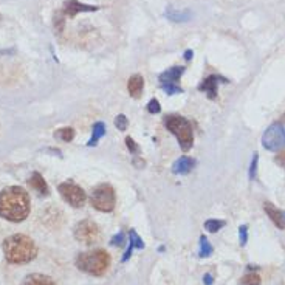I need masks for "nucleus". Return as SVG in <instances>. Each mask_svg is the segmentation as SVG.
<instances>
[{
  "mask_svg": "<svg viewBox=\"0 0 285 285\" xmlns=\"http://www.w3.org/2000/svg\"><path fill=\"white\" fill-rule=\"evenodd\" d=\"M29 214L28 192L17 186L0 191V217L9 222H22Z\"/></svg>",
  "mask_w": 285,
  "mask_h": 285,
  "instance_id": "obj_1",
  "label": "nucleus"
},
{
  "mask_svg": "<svg viewBox=\"0 0 285 285\" xmlns=\"http://www.w3.org/2000/svg\"><path fill=\"white\" fill-rule=\"evenodd\" d=\"M3 253L9 263L21 265L31 262L36 258L37 248L33 239H29L28 235L14 234L3 242Z\"/></svg>",
  "mask_w": 285,
  "mask_h": 285,
  "instance_id": "obj_2",
  "label": "nucleus"
},
{
  "mask_svg": "<svg viewBox=\"0 0 285 285\" xmlns=\"http://www.w3.org/2000/svg\"><path fill=\"white\" fill-rule=\"evenodd\" d=\"M76 267L92 276H103L110 267V256L104 250L81 253L76 258Z\"/></svg>",
  "mask_w": 285,
  "mask_h": 285,
  "instance_id": "obj_3",
  "label": "nucleus"
},
{
  "mask_svg": "<svg viewBox=\"0 0 285 285\" xmlns=\"http://www.w3.org/2000/svg\"><path fill=\"white\" fill-rule=\"evenodd\" d=\"M164 126L168 127V130L177 138L181 149L184 152H188L194 144V130L188 118L180 115H169L164 118Z\"/></svg>",
  "mask_w": 285,
  "mask_h": 285,
  "instance_id": "obj_4",
  "label": "nucleus"
},
{
  "mask_svg": "<svg viewBox=\"0 0 285 285\" xmlns=\"http://www.w3.org/2000/svg\"><path fill=\"white\" fill-rule=\"evenodd\" d=\"M90 202L95 209L101 212H110L115 209V205H116L115 189L110 184H105V183L98 184L92 192Z\"/></svg>",
  "mask_w": 285,
  "mask_h": 285,
  "instance_id": "obj_5",
  "label": "nucleus"
},
{
  "mask_svg": "<svg viewBox=\"0 0 285 285\" xmlns=\"http://www.w3.org/2000/svg\"><path fill=\"white\" fill-rule=\"evenodd\" d=\"M73 235L79 243L93 245L96 242H100L101 231H100V227L93 220H81L79 223H76Z\"/></svg>",
  "mask_w": 285,
  "mask_h": 285,
  "instance_id": "obj_6",
  "label": "nucleus"
},
{
  "mask_svg": "<svg viewBox=\"0 0 285 285\" xmlns=\"http://www.w3.org/2000/svg\"><path fill=\"white\" fill-rule=\"evenodd\" d=\"M262 146L267 151L276 152L285 147V127L279 123H273L262 136Z\"/></svg>",
  "mask_w": 285,
  "mask_h": 285,
  "instance_id": "obj_7",
  "label": "nucleus"
},
{
  "mask_svg": "<svg viewBox=\"0 0 285 285\" xmlns=\"http://www.w3.org/2000/svg\"><path fill=\"white\" fill-rule=\"evenodd\" d=\"M59 192L64 197V200L72 205L73 208H82L85 200H87V195L84 192V189L81 186H78L72 181H65L59 184Z\"/></svg>",
  "mask_w": 285,
  "mask_h": 285,
  "instance_id": "obj_8",
  "label": "nucleus"
},
{
  "mask_svg": "<svg viewBox=\"0 0 285 285\" xmlns=\"http://www.w3.org/2000/svg\"><path fill=\"white\" fill-rule=\"evenodd\" d=\"M228 82L227 79H223V78L217 76V75H211L208 76L206 79H203L199 85V90L206 93V96L209 98V100H215L217 98V88H219V82Z\"/></svg>",
  "mask_w": 285,
  "mask_h": 285,
  "instance_id": "obj_9",
  "label": "nucleus"
},
{
  "mask_svg": "<svg viewBox=\"0 0 285 285\" xmlns=\"http://www.w3.org/2000/svg\"><path fill=\"white\" fill-rule=\"evenodd\" d=\"M98 6H92V5H84L79 3L78 0H65L64 3V14L68 17H75L78 13H90V11H96Z\"/></svg>",
  "mask_w": 285,
  "mask_h": 285,
  "instance_id": "obj_10",
  "label": "nucleus"
},
{
  "mask_svg": "<svg viewBox=\"0 0 285 285\" xmlns=\"http://www.w3.org/2000/svg\"><path fill=\"white\" fill-rule=\"evenodd\" d=\"M263 209H265V212H267V215L271 219V222L276 225L278 228H281V230H284L285 228V219H284V214L274 206L273 203H270V202H265L263 203Z\"/></svg>",
  "mask_w": 285,
  "mask_h": 285,
  "instance_id": "obj_11",
  "label": "nucleus"
},
{
  "mask_svg": "<svg viewBox=\"0 0 285 285\" xmlns=\"http://www.w3.org/2000/svg\"><path fill=\"white\" fill-rule=\"evenodd\" d=\"M184 73V67H172V68H168L166 72H163L160 75V81H161V85H166V84H177V81L180 79V76Z\"/></svg>",
  "mask_w": 285,
  "mask_h": 285,
  "instance_id": "obj_12",
  "label": "nucleus"
},
{
  "mask_svg": "<svg viewBox=\"0 0 285 285\" xmlns=\"http://www.w3.org/2000/svg\"><path fill=\"white\" fill-rule=\"evenodd\" d=\"M144 87V78L141 75H133L129 78V82H127V90H129L130 96L133 98H140L141 92Z\"/></svg>",
  "mask_w": 285,
  "mask_h": 285,
  "instance_id": "obj_13",
  "label": "nucleus"
},
{
  "mask_svg": "<svg viewBox=\"0 0 285 285\" xmlns=\"http://www.w3.org/2000/svg\"><path fill=\"white\" fill-rule=\"evenodd\" d=\"M192 168H194V160H191L189 156H180V158L172 164V172L184 175V174L191 172Z\"/></svg>",
  "mask_w": 285,
  "mask_h": 285,
  "instance_id": "obj_14",
  "label": "nucleus"
},
{
  "mask_svg": "<svg viewBox=\"0 0 285 285\" xmlns=\"http://www.w3.org/2000/svg\"><path fill=\"white\" fill-rule=\"evenodd\" d=\"M192 14H191V11H188V9H181V11H179V9H175V8L166 9V17L172 22H188Z\"/></svg>",
  "mask_w": 285,
  "mask_h": 285,
  "instance_id": "obj_15",
  "label": "nucleus"
},
{
  "mask_svg": "<svg viewBox=\"0 0 285 285\" xmlns=\"http://www.w3.org/2000/svg\"><path fill=\"white\" fill-rule=\"evenodd\" d=\"M28 183H29V186H31V188L36 192H39L41 195H47L48 194V186H47V183L44 180V177L39 174V172H34Z\"/></svg>",
  "mask_w": 285,
  "mask_h": 285,
  "instance_id": "obj_16",
  "label": "nucleus"
},
{
  "mask_svg": "<svg viewBox=\"0 0 285 285\" xmlns=\"http://www.w3.org/2000/svg\"><path fill=\"white\" fill-rule=\"evenodd\" d=\"M22 285H56V284L52 278L36 273V274H29V276H26L25 281L22 282Z\"/></svg>",
  "mask_w": 285,
  "mask_h": 285,
  "instance_id": "obj_17",
  "label": "nucleus"
},
{
  "mask_svg": "<svg viewBox=\"0 0 285 285\" xmlns=\"http://www.w3.org/2000/svg\"><path fill=\"white\" fill-rule=\"evenodd\" d=\"M104 135H105V124L101 123V121L95 123L93 124V135H92L90 141H88V146H95L98 141L103 138Z\"/></svg>",
  "mask_w": 285,
  "mask_h": 285,
  "instance_id": "obj_18",
  "label": "nucleus"
},
{
  "mask_svg": "<svg viewBox=\"0 0 285 285\" xmlns=\"http://www.w3.org/2000/svg\"><path fill=\"white\" fill-rule=\"evenodd\" d=\"M54 136L57 140L64 141V143H70L75 138V130L72 129V127H62V129L56 130Z\"/></svg>",
  "mask_w": 285,
  "mask_h": 285,
  "instance_id": "obj_19",
  "label": "nucleus"
},
{
  "mask_svg": "<svg viewBox=\"0 0 285 285\" xmlns=\"http://www.w3.org/2000/svg\"><path fill=\"white\" fill-rule=\"evenodd\" d=\"M212 251H214V248H212V245L209 243V240L202 235V237H200V251H199L200 258H208V256H211Z\"/></svg>",
  "mask_w": 285,
  "mask_h": 285,
  "instance_id": "obj_20",
  "label": "nucleus"
},
{
  "mask_svg": "<svg viewBox=\"0 0 285 285\" xmlns=\"http://www.w3.org/2000/svg\"><path fill=\"white\" fill-rule=\"evenodd\" d=\"M225 227V222L223 220H217V219H209L205 222V230H208L209 233H215L219 231L220 228Z\"/></svg>",
  "mask_w": 285,
  "mask_h": 285,
  "instance_id": "obj_21",
  "label": "nucleus"
},
{
  "mask_svg": "<svg viewBox=\"0 0 285 285\" xmlns=\"http://www.w3.org/2000/svg\"><path fill=\"white\" fill-rule=\"evenodd\" d=\"M262 279L259 274H254V273H248L245 274V276L242 278L240 281V285H260Z\"/></svg>",
  "mask_w": 285,
  "mask_h": 285,
  "instance_id": "obj_22",
  "label": "nucleus"
},
{
  "mask_svg": "<svg viewBox=\"0 0 285 285\" xmlns=\"http://www.w3.org/2000/svg\"><path fill=\"white\" fill-rule=\"evenodd\" d=\"M65 14H64V11H59V13H56V16H54V29L57 33H62V29H64V24H65Z\"/></svg>",
  "mask_w": 285,
  "mask_h": 285,
  "instance_id": "obj_23",
  "label": "nucleus"
},
{
  "mask_svg": "<svg viewBox=\"0 0 285 285\" xmlns=\"http://www.w3.org/2000/svg\"><path fill=\"white\" fill-rule=\"evenodd\" d=\"M129 237H130V243H133V247L135 248H144V242L141 240V237L138 234H136L133 230H130V233H129Z\"/></svg>",
  "mask_w": 285,
  "mask_h": 285,
  "instance_id": "obj_24",
  "label": "nucleus"
},
{
  "mask_svg": "<svg viewBox=\"0 0 285 285\" xmlns=\"http://www.w3.org/2000/svg\"><path fill=\"white\" fill-rule=\"evenodd\" d=\"M147 112L149 113H160L161 112V105H160V101L158 100H151L149 103H147Z\"/></svg>",
  "mask_w": 285,
  "mask_h": 285,
  "instance_id": "obj_25",
  "label": "nucleus"
},
{
  "mask_svg": "<svg viewBox=\"0 0 285 285\" xmlns=\"http://www.w3.org/2000/svg\"><path fill=\"white\" fill-rule=\"evenodd\" d=\"M115 126L118 127V130H126L127 126H129V121H127V118L124 115H118L115 118Z\"/></svg>",
  "mask_w": 285,
  "mask_h": 285,
  "instance_id": "obj_26",
  "label": "nucleus"
},
{
  "mask_svg": "<svg viewBox=\"0 0 285 285\" xmlns=\"http://www.w3.org/2000/svg\"><path fill=\"white\" fill-rule=\"evenodd\" d=\"M126 146H127V149L130 151V154H133V155H138L140 154V147H138V144H136L130 136H127L126 138Z\"/></svg>",
  "mask_w": 285,
  "mask_h": 285,
  "instance_id": "obj_27",
  "label": "nucleus"
},
{
  "mask_svg": "<svg viewBox=\"0 0 285 285\" xmlns=\"http://www.w3.org/2000/svg\"><path fill=\"white\" fill-rule=\"evenodd\" d=\"M239 237H240L242 247L243 245H247V242H248V227L247 225H242V227L239 228Z\"/></svg>",
  "mask_w": 285,
  "mask_h": 285,
  "instance_id": "obj_28",
  "label": "nucleus"
},
{
  "mask_svg": "<svg viewBox=\"0 0 285 285\" xmlns=\"http://www.w3.org/2000/svg\"><path fill=\"white\" fill-rule=\"evenodd\" d=\"M258 161H259V155H258V154H254L253 160H251V166H250V179H251V180H254V177H256Z\"/></svg>",
  "mask_w": 285,
  "mask_h": 285,
  "instance_id": "obj_29",
  "label": "nucleus"
},
{
  "mask_svg": "<svg viewBox=\"0 0 285 285\" xmlns=\"http://www.w3.org/2000/svg\"><path fill=\"white\" fill-rule=\"evenodd\" d=\"M163 90L168 93V95H177V93H181L183 90L180 87H177L175 84H166V85H161Z\"/></svg>",
  "mask_w": 285,
  "mask_h": 285,
  "instance_id": "obj_30",
  "label": "nucleus"
},
{
  "mask_svg": "<svg viewBox=\"0 0 285 285\" xmlns=\"http://www.w3.org/2000/svg\"><path fill=\"white\" fill-rule=\"evenodd\" d=\"M124 243V234L120 233L118 235H115V237L112 239V245L113 247H121V245Z\"/></svg>",
  "mask_w": 285,
  "mask_h": 285,
  "instance_id": "obj_31",
  "label": "nucleus"
},
{
  "mask_svg": "<svg viewBox=\"0 0 285 285\" xmlns=\"http://www.w3.org/2000/svg\"><path fill=\"white\" fill-rule=\"evenodd\" d=\"M276 161L282 166V168H285V152H282L281 155L276 156Z\"/></svg>",
  "mask_w": 285,
  "mask_h": 285,
  "instance_id": "obj_32",
  "label": "nucleus"
},
{
  "mask_svg": "<svg viewBox=\"0 0 285 285\" xmlns=\"http://www.w3.org/2000/svg\"><path fill=\"white\" fill-rule=\"evenodd\" d=\"M203 282H205V285H212V276H211V274H205Z\"/></svg>",
  "mask_w": 285,
  "mask_h": 285,
  "instance_id": "obj_33",
  "label": "nucleus"
},
{
  "mask_svg": "<svg viewBox=\"0 0 285 285\" xmlns=\"http://www.w3.org/2000/svg\"><path fill=\"white\" fill-rule=\"evenodd\" d=\"M192 56H194V52L192 50H186L184 52V59H186V61H191Z\"/></svg>",
  "mask_w": 285,
  "mask_h": 285,
  "instance_id": "obj_34",
  "label": "nucleus"
},
{
  "mask_svg": "<svg viewBox=\"0 0 285 285\" xmlns=\"http://www.w3.org/2000/svg\"><path fill=\"white\" fill-rule=\"evenodd\" d=\"M133 163H135V166H138L140 169L144 166V161H141V160H138V158H135V160H133Z\"/></svg>",
  "mask_w": 285,
  "mask_h": 285,
  "instance_id": "obj_35",
  "label": "nucleus"
},
{
  "mask_svg": "<svg viewBox=\"0 0 285 285\" xmlns=\"http://www.w3.org/2000/svg\"><path fill=\"white\" fill-rule=\"evenodd\" d=\"M284 219H285V214H284Z\"/></svg>",
  "mask_w": 285,
  "mask_h": 285,
  "instance_id": "obj_36",
  "label": "nucleus"
}]
</instances>
